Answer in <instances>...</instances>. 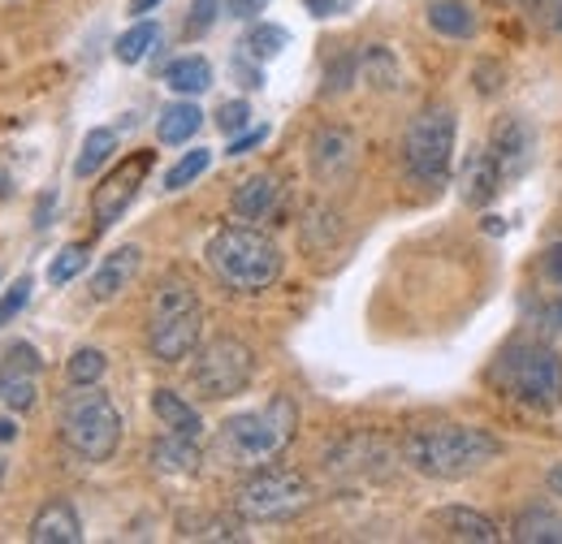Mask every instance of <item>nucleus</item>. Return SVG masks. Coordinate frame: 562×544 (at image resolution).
<instances>
[{"instance_id": "nucleus-1", "label": "nucleus", "mask_w": 562, "mask_h": 544, "mask_svg": "<svg viewBox=\"0 0 562 544\" xmlns=\"http://www.w3.org/2000/svg\"><path fill=\"white\" fill-rule=\"evenodd\" d=\"M502 454V441L472 423H420L403 437V463L424 479H468Z\"/></svg>"}, {"instance_id": "nucleus-2", "label": "nucleus", "mask_w": 562, "mask_h": 544, "mask_svg": "<svg viewBox=\"0 0 562 544\" xmlns=\"http://www.w3.org/2000/svg\"><path fill=\"white\" fill-rule=\"evenodd\" d=\"M294 428H299V407H294L285 394H278L269 407L229 415V419L216 428V445H212V450H216L221 463L256 472V467L273 463L281 450L290 445Z\"/></svg>"}, {"instance_id": "nucleus-3", "label": "nucleus", "mask_w": 562, "mask_h": 544, "mask_svg": "<svg viewBox=\"0 0 562 544\" xmlns=\"http://www.w3.org/2000/svg\"><path fill=\"white\" fill-rule=\"evenodd\" d=\"M209 269L238 294H260L281 276V247L251 225H229L209 242Z\"/></svg>"}, {"instance_id": "nucleus-4", "label": "nucleus", "mask_w": 562, "mask_h": 544, "mask_svg": "<svg viewBox=\"0 0 562 544\" xmlns=\"http://www.w3.org/2000/svg\"><path fill=\"white\" fill-rule=\"evenodd\" d=\"M204 333V303L195 294L191 281L182 276H165L151 294V311H147V345L160 363H182L187 354H195Z\"/></svg>"}, {"instance_id": "nucleus-5", "label": "nucleus", "mask_w": 562, "mask_h": 544, "mask_svg": "<svg viewBox=\"0 0 562 544\" xmlns=\"http://www.w3.org/2000/svg\"><path fill=\"white\" fill-rule=\"evenodd\" d=\"M493 385L502 398H515L532 410L562 407V359L546 341H515L493 363Z\"/></svg>"}, {"instance_id": "nucleus-6", "label": "nucleus", "mask_w": 562, "mask_h": 544, "mask_svg": "<svg viewBox=\"0 0 562 544\" xmlns=\"http://www.w3.org/2000/svg\"><path fill=\"white\" fill-rule=\"evenodd\" d=\"M61 441L82 463H109L122 445V410L95 385H74L61 407Z\"/></svg>"}, {"instance_id": "nucleus-7", "label": "nucleus", "mask_w": 562, "mask_h": 544, "mask_svg": "<svg viewBox=\"0 0 562 544\" xmlns=\"http://www.w3.org/2000/svg\"><path fill=\"white\" fill-rule=\"evenodd\" d=\"M316 501L307 476L285 472V467H256L251 476L238 484L234 492V510L247 523H285L299 519L307 506Z\"/></svg>"}, {"instance_id": "nucleus-8", "label": "nucleus", "mask_w": 562, "mask_h": 544, "mask_svg": "<svg viewBox=\"0 0 562 544\" xmlns=\"http://www.w3.org/2000/svg\"><path fill=\"white\" fill-rule=\"evenodd\" d=\"M454 131H459V122H454V109H446V104H428L412 117L407 138H403V160L420 186L446 182L450 160H454Z\"/></svg>"}, {"instance_id": "nucleus-9", "label": "nucleus", "mask_w": 562, "mask_h": 544, "mask_svg": "<svg viewBox=\"0 0 562 544\" xmlns=\"http://www.w3.org/2000/svg\"><path fill=\"white\" fill-rule=\"evenodd\" d=\"M256 376V354L238 338H212L191 367V385L200 398L221 403V398H238Z\"/></svg>"}, {"instance_id": "nucleus-10", "label": "nucleus", "mask_w": 562, "mask_h": 544, "mask_svg": "<svg viewBox=\"0 0 562 544\" xmlns=\"http://www.w3.org/2000/svg\"><path fill=\"white\" fill-rule=\"evenodd\" d=\"M151 151H139V156H131L126 165H117L100 186H95V195H91V216H95V225L100 229H109L126 207H131V200L139 195L143 178H147V169H151Z\"/></svg>"}, {"instance_id": "nucleus-11", "label": "nucleus", "mask_w": 562, "mask_h": 544, "mask_svg": "<svg viewBox=\"0 0 562 544\" xmlns=\"http://www.w3.org/2000/svg\"><path fill=\"white\" fill-rule=\"evenodd\" d=\"M403 454V450H398ZM381 437H347L338 441L329 454H325V467L334 476H368V479H381L394 472V458H398Z\"/></svg>"}, {"instance_id": "nucleus-12", "label": "nucleus", "mask_w": 562, "mask_h": 544, "mask_svg": "<svg viewBox=\"0 0 562 544\" xmlns=\"http://www.w3.org/2000/svg\"><path fill=\"white\" fill-rule=\"evenodd\" d=\"M40 350L31 345V341H18L9 354H4V363H0V403L9 410H31L35 407V394H40V385H35V376H40Z\"/></svg>"}, {"instance_id": "nucleus-13", "label": "nucleus", "mask_w": 562, "mask_h": 544, "mask_svg": "<svg viewBox=\"0 0 562 544\" xmlns=\"http://www.w3.org/2000/svg\"><path fill=\"white\" fill-rule=\"evenodd\" d=\"M493 160H497V173L502 182H515L528 173L532 156H537V131L524 122V117H502L493 126V143H490Z\"/></svg>"}, {"instance_id": "nucleus-14", "label": "nucleus", "mask_w": 562, "mask_h": 544, "mask_svg": "<svg viewBox=\"0 0 562 544\" xmlns=\"http://www.w3.org/2000/svg\"><path fill=\"white\" fill-rule=\"evenodd\" d=\"M428 528H437L446 541H472V544H497L502 532L490 514L472 510V506H441L428 514Z\"/></svg>"}, {"instance_id": "nucleus-15", "label": "nucleus", "mask_w": 562, "mask_h": 544, "mask_svg": "<svg viewBox=\"0 0 562 544\" xmlns=\"http://www.w3.org/2000/svg\"><path fill=\"white\" fill-rule=\"evenodd\" d=\"M351 165H355L351 131H342V126H325L321 135L312 138V169H316V178L334 182V178L351 173Z\"/></svg>"}, {"instance_id": "nucleus-16", "label": "nucleus", "mask_w": 562, "mask_h": 544, "mask_svg": "<svg viewBox=\"0 0 562 544\" xmlns=\"http://www.w3.org/2000/svg\"><path fill=\"white\" fill-rule=\"evenodd\" d=\"M31 544H78L82 541V519L70 501H48L40 506V514L31 519V532H26Z\"/></svg>"}, {"instance_id": "nucleus-17", "label": "nucleus", "mask_w": 562, "mask_h": 544, "mask_svg": "<svg viewBox=\"0 0 562 544\" xmlns=\"http://www.w3.org/2000/svg\"><path fill=\"white\" fill-rule=\"evenodd\" d=\"M139 264H143V251L135 247V242H126V247H117L113 256H104V264L91 272V298H95V303L117 298V294L135 281Z\"/></svg>"}, {"instance_id": "nucleus-18", "label": "nucleus", "mask_w": 562, "mask_h": 544, "mask_svg": "<svg viewBox=\"0 0 562 544\" xmlns=\"http://www.w3.org/2000/svg\"><path fill=\"white\" fill-rule=\"evenodd\" d=\"M147 463H151L160 476H195V472H200V463H204V454H200V441H195V437L165 432V437L151 445Z\"/></svg>"}, {"instance_id": "nucleus-19", "label": "nucleus", "mask_w": 562, "mask_h": 544, "mask_svg": "<svg viewBox=\"0 0 562 544\" xmlns=\"http://www.w3.org/2000/svg\"><path fill=\"white\" fill-rule=\"evenodd\" d=\"M281 186L273 173H256V178H247L238 191H234V200H229V207H234V216L238 220H265L269 212H273V204H278Z\"/></svg>"}, {"instance_id": "nucleus-20", "label": "nucleus", "mask_w": 562, "mask_h": 544, "mask_svg": "<svg viewBox=\"0 0 562 544\" xmlns=\"http://www.w3.org/2000/svg\"><path fill=\"white\" fill-rule=\"evenodd\" d=\"M151 410H156V419H160V428H169V432H178V437H204V419H200V410L191 407L182 394H173V389H156L151 394Z\"/></svg>"}, {"instance_id": "nucleus-21", "label": "nucleus", "mask_w": 562, "mask_h": 544, "mask_svg": "<svg viewBox=\"0 0 562 544\" xmlns=\"http://www.w3.org/2000/svg\"><path fill=\"white\" fill-rule=\"evenodd\" d=\"M200 126H204V113H200V104L182 95V100H173L169 109H160L156 138H160L165 147H178V143H187V138L200 135Z\"/></svg>"}, {"instance_id": "nucleus-22", "label": "nucleus", "mask_w": 562, "mask_h": 544, "mask_svg": "<svg viewBox=\"0 0 562 544\" xmlns=\"http://www.w3.org/2000/svg\"><path fill=\"white\" fill-rule=\"evenodd\" d=\"M502 191V173H497V160H493V151H472V160H468V169H463V200L472 207H485Z\"/></svg>"}, {"instance_id": "nucleus-23", "label": "nucleus", "mask_w": 562, "mask_h": 544, "mask_svg": "<svg viewBox=\"0 0 562 544\" xmlns=\"http://www.w3.org/2000/svg\"><path fill=\"white\" fill-rule=\"evenodd\" d=\"M428 26L437 35H450V39H472L476 35V13L463 0H432L428 4Z\"/></svg>"}, {"instance_id": "nucleus-24", "label": "nucleus", "mask_w": 562, "mask_h": 544, "mask_svg": "<svg viewBox=\"0 0 562 544\" xmlns=\"http://www.w3.org/2000/svg\"><path fill=\"white\" fill-rule=\"evenodd\" d=\"M519 544H562V514L546 510V506H528L519 519H515V532Z\"/></svg>"}, {"instance_id": "nucleus-25", "label": "nucleus", "mask_w": 562, "mask_h": 544, "mask_svg": "<svg viewBox=\"0 0 562 544\" xmlns=\"http://www.w3.org/2000/svg\"><path fill=\"white\" fill-rule=\"evenodd\" d=\"M165 87L169 91H178V95H204L212 87V66L204 57H178L173 66L165 69Z\"/></svg>"}, {"instance_id": "nucleus-26", "label": "nucleus", "mask_w": 562, "mask_h": 544, "mask_svg": "<svg viewBox=\"0 0 562 544\" xmlns=\"http://www.w3.org/2000/svg\"><path fill=\"white\" fill-rule=\"evenodd\" d=\"M113 151H117V131H109V126L87 131L82 151H78V160H74V178H91V173H100L104 160H109Z\"/></svg>"}, {"instance_id": "nucleus-27", "label": "nucleus", "mask_w": 562, "mask_h": 544, "mask_svg": "<svg viewBox=\"0 0 562 544\" xmlns=\"http://www.w3.org/2000/svg\"><path fill=\"white\" fill-rule=\"evenodd\" d=\"M156 39H160V26H156V22H147V18H139V22L117 39V48H113V53H117V61H122V66H139L143 57L156 48Z\"/></svg>"}, {"instance_id": "nucleus-28", "label": "nucleus", "mask_w": 562, "mask_h": 544, "mask_svg": "<svg viewBox=\"0 0 562 544\" xmlns=\"http://www.w3.org/2000/svg\"><path fill=\"white\" fill-rule=\"evenodd\" d=\"M104 372H109V359H104V350H95V345H78L70 359H66L70 385H100Z\"/></svg>"}, {"instance_id": "nucleus-29", "label": "nucleus", "mask_w": 562, "mask_h": 544, "mask_svg": "<svg viewBox=\"0 0 562 544\" xmlns=\"http://www.w3.org/2000/svg\"><path fill=\"white\" fill-rule=\"evenodd\" d=\"M285 44H290V35H285L281 26H273V22H256V26L247 31V39H243L247 57H256V61H273Z\"/></svg>"}, {"instance_id": "nucleus-30", "label": "nucleus", "mask_w": 562, "mask_h": 544, "mask_svg": "<svg viewBox=\"0 0 562 544\" xmlns=\"http://www.w3.org/2000/svg\"><path fill=\"white\" fill-rule=\"evenodd\" d=\"M212 165V151L209 147H195V151H187L169 173H165V191H187L191 182H200L204 173H209Z\"/></svg>"}, {"instance_id": "nucleus-31", "label": "nucleus", "mask_w": 562, "mask_h": 544, "mask_svg": "<svg viewBox=\"0 0 562 544\" xmlns=\"http://www.w3.org/2000/svg\"><path fill=\"white\" fill-rule=\"evenodd\" d=\"M363 78L372 82V87H381V91H390V87H398V66H394V57H390V48H381V44H372L368 53H363Z\"/></svg>"}, {"instance_id": "nucleus-32", "label": "nucleus", "mask_w": 562, "mask_h": 544, "mask_svg": "<svg viewBox=\"0 0 562 544\" xmlns=\"http://www.w3.org/2000/svg\"><path fill=\"white\" fill-rule=\"evenodd\" d=\"M82 269H87V247H82V242H70V247H61L57 260L48 264V285H70Z\"/></svg>"}, {"instance_id": "nucleus-33", "label": "nucleus", "mask_w": 562, "mask_h": 544, "mask_svg": "<svg viewBox=\"0 0 562 544\" xmlns=\"http://www.w3.org/2000/svg\"><path fill=\"white\" fill-rule=\"evenodd\" d=\"M178 528L187 541H238V528L225 519H182Z\"/></svg>"}, {"instance_id": "nucleus-34", "label": "nucleus", "mask_w": 562, "mask_h": 544, "mask_svg": "<svg viewBox=\"0 0 562 544\" xmlns=\"http://www.w3.org/2000/svg\"><path fill=\"white\" fill-rule=\"evenodd\" d=\"M31 290H35V281H31V276H18V281H13V290H4V294H0V329H4V325H13V320L22 316V307L31 303Z\"/></svg>"}, {"instance_id": "nucleus-35", "label": "nucleus", "mask_w": 562, "mask_h": 544, "mask_svg": "<svg viewBox=\"0 0 562 544\" xmlns=\"http://www.w3.org/2000/svg\"><path fill=\"white\" fill-rule=\"evenodd\" d=\"M216 126H221V135H243L251 126V104L247 100H225L216 109Z\"/></svg>"}, {"instance_id": "nucleus-36", "label": "nucleus", "mask_w": 562, "mask_h": 544, "mask_svg": "<svg viewBox=\"0 0 562 544\" xmlns=\"http://www.w3.org/2000/svg\"><path fill=\"white\" fill-rule=\"evenodd\" d=\"M303 9H307L312 18H342V13L355 9V0H303Z\"/></svg>"}, {"instance_id": "nucleus-37", "label": "nucleus", "mask_w": 562, "mask_h": 544, "mask_svg": "<svg viewBox=\"0 0 562 544\" xmlns=\"http://www.w3.org/2000/svg\"><path fill=\"white\" fill-rule=\"evenodd\" d=\"M212 22H216V0H195V4H191V31L204 35Z\"/></svg>"}, {"instance_id": "nucleus-38", "label": "nucleus", "mask_w": 562, "mask_h": 544, "mask_svg": "<svg viewBox=\"0 0 562 544\" xmlns=\"http://www.w3.org/2000/svg\"><path fill=\"white\" fill-rule=\"evenodd\" d=\"M269 138V126H256V131H243V135H234V143H229V156H247L251 147H260Z\"/></svg>"}, {"instance_id": "nucleus-39", "label": "nucleus", "mask_w": 562, "mask_h": 544, "mask_svg": "<svg viewBox=\"0 0 562 544\" xmlns=\"http://www.w3.org/2000/svg\"><path fill=\"white\" fill-rule=\"evenodd\" d=\"M269 9V0H225V13L229 18H243V22H251L256 13H265Z\"/></svg>"}, {"instance_id": "nucleus-40", "label": "nucleus", "mask_w": 562, "mask_h": 544, "mask_svg": "<svg viewBox=\"0 0 562 544\" xmlns=\"http://www.w3.org/2000/svg\"><path fill=\"white\" fill-rule=\"evenodd\" d=\"M234 73L243 78V87H247V91H260V87H265V73H260V69H251V66H243V61H234Z\"/></svg>"}, {"instance_id": "nucleus-41", "label": "nucleus", "mask_w": 562, "mask_h": 544, "mask_svg": "<svg viewBox=\"0 0 562 544\" xmlns=\"http://www.w3.org/2000/svg\"><path fill=\"white\" fill-rule=\"evenodd\" d=\"M541 269H546V276H550V281H559V285H562V242L546 251V264H541Z\"/></svg>"}, {"instance_id": "nucleus-42", "label": "nucleus", "mask_w": 562, "mask_h": 544, "mask_svg": "<svg viewBox=\"0 0 562 544\" xmlns=\"http://www.w3.org/2000/svg\"><path fill=\"white\" fill-rule=\"evenodd\" d=\"M546 320H550V329H554V333H562V294L546 307Z\"/></svg>"}, {"instance_id": "nucleus-43", "label": "nucleus", "mask_w": 562, "mask_h": 544, "mask_svg": "<svg viewBox=\"0 0 562 544\" xmlns=\"http://www.w3.org/2000/svg\"><path fill=\"white\" fill-rule=\"evenodd\" d=\"M546 484H550V492H554V497H562V463H554V467H550Z\"/></svg>"}, {"instance_id": "nucleus-44", "label": "nucleus", "mask_w": 562, "mask_h": 544, "mask_svg": "<svg viewBox=\"0 0 562 544\" xmlns=\"http://www.w3.org/2000/svg\"><path fill=\"white\" fill-rule=\"evenodd\" d=\"M0 441H18V423H13L9 415L0 419Z\"/></svg>"}, {"instance_id": "nucleus-45", "label": "nucleus", "mask_w": 562, "mask_h": 544, "mask_svg": "<svg viewBox=\"0 0 562 544\" xmlns=\"http://www.w3.org/2000/svg\"><path fill=\"white\" fill-rule=\"evenodd\" d=\"M156 4H160V0H131V13H135V18H143V13H151Z\"/></svg>"}, {"instance_id": "nucleus-46", "label": "nucleus", "mask_w": 562, "mask_h": 544, "mask_svg": "<svg viewBox=\"0 0 562 544\" xmlns=\"http://www.w3.org/2000/svg\"><path fill=\"white\" fill-rule=\"evenodd\" d=\"M0 484H4V463H0Z\"/></svg>"}, {"instance_id": "nucleus-47", "label": "nucleus", "mask_w": 562, "mask_h": 544, "mask_svg": "<svg viewBox=\"0 0 562 544\" xmlns=\"http://www.w3.org/2000/svg\"><path fill=\"white\" fill-rule=\"evenodd\" d=\"M532 4H546V0H532Z\"/></svg>"}]
</instances>
